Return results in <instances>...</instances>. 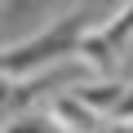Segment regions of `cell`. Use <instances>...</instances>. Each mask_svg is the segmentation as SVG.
<instances>
[{
	"mask_svg": "<svg viewBox=\"0 0 133 133\" xmlns=\"http://www.w3.org/2000/svg\"><path fill=\"white\" fill-rule=\"evenodd\" d=\"M49 111L66 124V133H111V124H107V120H102V115H98L76 89H71V93H58Z\"/></svg>",
	"mask_w": 133,
	"mask_h": 133,
	"instance_id": "1",
	"label": "cell"
},
{
	"mask_svg": "<svg viewBox=\"0 0 133 133\" xmlns=\"http://www.w3.org/2000/svg\"><path fill=\"white\" fill-rule=\"evenodd\" d=\"M0 133H66V124L53 111H22L9 124H0Z\"/></svg>",
	"mask_w": 133,
	"mask_h": 133,
	"instance_id": "3",
	"label": "cell"
},
{
	"mask_svg": "<svg viewBox=\"0 0 133 133\" xmlns=\"http://www.w3.org/2000/svg\"><path fill=\"white\" fill-rule=\"evenodd\" d=\"M93 111H107V115H115V107L124 102V93H129V84L124 80H115V76H107V80H93V84H80L76 89Z\"/></svg>",
	"mask_w": 133,
	"mask_h": 133,
	"instance_id": "2",
	"label": "cell"
},
{
	"mask_svg": "<svg viewBox=\"0 0 133 133\" xmlns=\"http://www.w3.org/2000/svg\"><path fill=\"white\" fill-rule=\"evenodd\" d=\"M111 120H115V124H133V84H129V93H124V102L115 107Z\"/></svg>",
	"mask_w": 133,
	"mask_h": 133,
	"instance_id": "4",
	"label": "cell"
}]
</instances>
